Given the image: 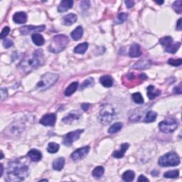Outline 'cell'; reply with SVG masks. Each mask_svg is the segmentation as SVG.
I'll use <instances>...</instances> for the list:
<instances>
[{"label": "cell", "mask_w": 182, "mask_h": 182, "mask_svg": "<svg viewBox=\"0 0 182 182\" xmlns=\"http://www.w3.org/2000/svg\"><path fill=\"white\" fill-rule=\"evenodd\" d=\"M115 116V112L113 106L110 104H105L100 108L98 118L101 124L107 125L114 120Z\"/></svg>", "instance_id": "4"}, {"label": "cell", "mask_w": 182, "mask_h": 182, "mask_svg": "<svg viewBox=\"0 0 182 182\" xmlns=\"http://www.w3.org/2000/svg\"><path fill=\"white\" fill-rule=\"evenodd\" d=\"M56 121V115L54 113L46 114L40 120L39 122L44 126H54Z\"/></svg>", "instance_id": "11"}, {"label": "cell", "mask_w": 182, "mask_h": 182, "mask_svg": "<svg viewBox=\"0 0 182 182\" xmlns=\"http://www.w3.org/2000/svg\"><path fill=\"white\" fill-rule=\"evenodd\" d=\"M127 14L126 13H124V12H122V13H120L117 16V19L115 20V24H122V23H124L126 20H127Z\"/></svg>", "instance_id": "38"}, {"label": "cell", "mask_w": 182, "mask_h": 182, "mask_svg": "<svg viewBox=\"0 0 182 182\" xmlns=\"http://www.w3.org/2000/svg\"><path fill=\"white\" fill-rule=\"evenodd\" d=\"M59 75L55 73H48L41 77L36 84V88L40 91H44L53 86L59 79Z\"/></svg>", "instance_id": "5"}, {"label": "cell", "mask_w": 182, "mask_h": 182, "mask_svg": "<svg viewBox=\"0 0 182 182\" xmlns=\"http://www.w3.org/2000/svg\"><path fill=\"white\" fill-rule=\"evenodd\" d=\"M132 98L134 100V102L137 103V104H143L144 103V98L142 95H141L140 93H133Z\"/></svg>", "instance_id": "36"}, {"label": "cell", "mask_w": 182, "mask_h": 182, "mask_svg": "<svg viewBox=\"0 0 182 182\" xmlns=\"http://www.w3.org/2000/svg\"><path fill=\"white\" fill-rule=\"evenodd\" d=\"M88 1H84V2H82V4H81V7H82V9H83V10H86L87 9L89 8L90 4H89V5H86V4H88Z\"/></svg>", "instance_id": "47"}, {"label": "cell", "mask_w": 182, "mask_h": 182, "mask_svg": "<svg viewBox=\"0 0 182 182\" xmlns=\"http://www.w3.org/2000/svg\"><path fill=\"white\" fill-rule=\"evenodd\" d=\"M78 19L77 15L75 14H68L63 18V24L65 26H71L72 24L76 22Z\"/></svg>", "instance_id": "16"}, {"label": "cell", "mask_w": 182, "mask_h": 182, "mask_svg": "<svg viewBox=\"0 0 182 182\" xmlns=\"http://www.w3.org/2000/svg\"><path fill=\"white\" fill-rule=\"evenodd\" d=\"M157 117V114L154 111H149V112L146 114V116L145 117V122L146 123H150L152 122H155Z\"/></svg>", "instance_id": "27"}, {"label": "cell", "mask_w": 182, "mask_h": 182, "mask_svg": "<svg viewBox=\"0 0 182 182\" xmlns=\"http://www.w3.org/2000/svg\"><path fill=\"white\" fill-rule=\"evenodd\" d=\"M179 176V170H171L164 174V176L168 179H176Z\"/></svg>", "instance_id": "34"}, {"label": "cell", "mask_w": 182, "mask_h": 182, "mask_svg": "<svg viewBox=\"0 0 182 182\" xmlns=\"http://www.w3.org/2000/svg\"><path fill=\"white\" fill-rule=\"evenodd\" d=\"M13 45H14V43L10 39L5 38V39H4L3 46H4V47L5 48V49H9V48L12 47Z\"/></svg>", "instance_id": "40"}, {"label": "cell", "mask_w": 182, "mask_h": 182, "mask_svg": "<svg viewBox=\"0 0 182 182\" xmlns=\"http://www.w3.org/2000/svg\"><path fill=\"white\" fill-rule=\"evenodd\" d=\"M0 167H1V174H0V176H2L3 174V171H4V167H3V164H0Z\"/></svg>", "instance_id": "49"}, {"label": "cell", "mask_w": 182, "mask_h": 182, "mask_svg": "<svg viewBox=\"0 0 182 182\" xmlns=\"http://www.w3.org/2000/svg\"><path fill=\"white\" fill-rule=\"evenodd\" d=\"M151 63L148 60H140L138 62H136V64L133 65V68L135 69H146L150 67Z\"/></svg>", "instance_id": "25"}, {"label": "cell", "mask_w": 182, "mask_h": 182, "mask_svg": "<svg viewBox=\"0 0 182 182\" xmlns=\"http://www.w3.org/2000/svg\"><path fill=\"white\" fill-rule=\"evenodd\" d=\"M135 176V174L133 171L128 170V171H126L125 172L122 174V178L125 181L130 182L134 180Z\"/></svg>", "instance_id": "28"}, {"label": "cell", "mask_w": 182, "mask_h": 182, "mask_svg": "<svg viewBox=\"0 0 182 182\" xmlns=\"http://www.w3.org/2000/svg\"><path fill=\"white\" fill-rule=\"evenodd\" d=\"M88 48V44L86 42L82 43V44H78L76 47L74 49V52L75 54H85Z\"/></svg>", "instance_id": "26"}, {"label": "cell", "mask_w": 182, "mask_h": 182, "mask_svg": "<svg viewBox=\"0 0 182 182\" xmlns=\"http://www.w3.org/2000/svg\"><path fill=\"white\" fill-rule=\"evenodd\" d=\"M80 116L81 115H80V114L78 111H72L67 116H65L64 118L62 119V122L65 124L70 125V124L75 122V121L79 120Z\"/></svg>", "instance_id": "12"}, {"label": "cell", "mask_w": 182, "mask_h": 182, "mask_svg": "<svg viewBox=\"0 0 182 182\" xmlns=\"http://www.w3.org/2000/svg\"><path fill=\"white\" fill-rule=\"evenodd\" d=\"M176 29L179 30V31H181L182 29V26H181V18L179 19L178 20L177 23H176Z\"/></svg>", "instance_id": "48"}, {"label": "cell", "mask_w": 182, "mask_h": 182, "mask_svg": "<svg viewBox=\"0 0 182 182\" xmlns=\"http://www.w3.org/2000/svg\"><path fill=\"white\" fill-rule=\"evenodd\" d=\"M137 181H138L139 182H140V181H142V182H144V181L148 182V181H149V179H148L147 178H146L145 176H144V175H140V176H139V178H138V179H137Z\"/></svg>", "instance_id": "46"}, {"label": "cell", "mask_w": 182, "mask_h": 182, "mask_svg": "<svg viewBox=\"0 0 182 182\" xmlns=\"http://www.w3.org/2000/svg\"><path fill=\"white\" fill-rule=\"evenodd\" d=\"M46 29L45 25H41V26H24L22 28H20L19 31L22 35H28L31 33L34 32H39L44 31Z\"/></svg>", "instance_id": "10"}, {"label": "cell", "mask_w": 182, "mask_h": 182, "mask_svg": "<svg viewBox=\"0 0 182 182\" xmlns=\"http://www.w3.org/2000/svg\"><path fill=\"white\" fill-rule=\"evenodd\" d=\"M83 132V130H77L73 131L65 135L63 140V143L65 146H70L75 141L78 140L80 138V135Z\"/></svg>", "instance_id": "8"}, {"label": "cell", "mask_w": 182, "mask_h": 182, "mask_svg": "<svg viewBox=\"0 0 182 182\" xmlns=\"http://www.w3.org/2000/svg\"><path fill=\"white\" fill-rule=\"evenodd\" d=\"M181 44L179 42H175L171 44L170 46H169L168 47H166L165 49V50L167 53H169V54H174L177 51L178 49L180 48Z\"/></svg>", "instance_id": "29"}, {"label": "cell", "mask_w": 182, "mask_h": 182, "mask_svg": "<svg viewBox=\"0 0 182 182\" xmlns=\"http://www.w3.org/2000/svg\"><path fill=\"white\" fill-rule=\"evenodd\" d=\"M31 39L33 43H34L35 45L38 46L44 45L45 42L44 38L43 37L42 35L40 34H37V33H35V34H32Z\"/></svg>", "instance_id": "22"}, {"label": "cell", "mask_w": 182, "mask_h": 182, "mask_svg": "<svg viewBox=\"0 0 182 182\" xmlns=\"http://www.w3.org/2000/svg\"><path fill=\"white\" fill-rule=\"evenodd\" d=\"M45 63L44 52L42 49H37L31 55L27 56L22 60L19 68L23 72L28 73L37 68L42 66Z\"/></svg>", "instance_id": "2"}, {"label": "cell", "mask_w": 182, "mask_h": 182, "mask_svg": "<svg viewBox=\"0 0 182 182\" xmlns=\"http://www.w3.org/2000/svg\"><path fill=\"white\" fill-rule=\"evenodd\" d=\"M68 44H69V39L68 36L64 34L56 35L53 38L49 49L50 52L57 54V53H60L64 50Z\"/></svg>", "instance_id": "3"}, {"label": "cell", "mask_w": 182, "mask_h": 182, "mask_svg": "<svg viewBox=\"0 0 182 182\" xmlns=\"http://www.w3.org/2000/svg\"><path fill=\"white\" fill-rule=\"evenodd\" d=\"M168 64L171 65H173V66H179L182 64V60L181 59L177 60L170 59L168 60Z\"/></svg>", "instance_id": "39"}, {"label": "cell", "mask_w": 182, "mask_h": 182, "mask_svg": "<svg viewBox=\"0 0 182 182\" xmlns=\"http://www.w3.org/2000/svg\"><path fill=\"white\" fill-rule=\"evenodd\" d=\"M95 83H94V80L93 78H88V79H86L85 81H83V83L80 85V90H83L84 88H89V87H93Z\"/></svg>", "instance_id": "35"}, {"label": "cell", "mask_w": 182, "mask_h": 182, "mask_svg": "<svg viewBox=\"0 0 182 182\" xmlns=\"http://www.w3.org/2000/svg\"><path fill=\"white\" fill-rule=\"evenodd\" d=\"M78 85H79V83H78V82H73L71 83V84H70L65 90V92H64L65 95L70 96L71 95H73L78 89Z\"/></svg>", "instance_id": "23"}, {"label": "cell", "mask_w": 182, "mask_h": 182, "mask_svg": "<svg viewBox=\"0 0 182 182\" xmlns=\"http://www.w3.org/2000/svg\"><path fill=\"white\" fill-rule=\"evenodd\" d=\"M28 156L33 161H39L42 158L41 152L37 150H31L28 152Z\"/></svg>", "instance_id": "18"}, {"label": "cell", "mask_w": 182, "mask_h": 182, "mask_svg": "<svg viewBox=\"0 0 182 182\" xmlns=\"http://www.w3.org/2000/svg\"><path fill=\"white\" fill-rule=\"evenodd\" d=\"M73 4H74V2L73 0H64V1L60 2L59 7H58V11L60 13L66 12L68 9L72 8Z\"/></svg>", "instance_id": "13"}, {"label": "cell", "mask_w": 182, "mask_h": 182, "mask_svg": "<svg viewBox=\"0 0 182 182\" xmlns=\"http://www.w3.org/2000/svg\"><path fill=\"white\" fill-rule=\"evenodd\" d=\"M159 43H160V44L163 46L164 49H166V47L169 46L173 44L174 41L173 39L171 36H165L159 39Z\"/></svg>", "instance_id": "31"}, {"label": "cell", "mask_w": 182, "mask_h": 182, "mask_svg": "<svg viewBox=\"0 0 182 182\" xmlns=\"http://www.w3.org/2000/svg\"><path fill=\"white\" fill-rule=\"evenodd\" d=\"M9 32H10V29H9V26L4 27V29H2V31L1 32V36H0V37H1V39H5V38L7 37V35L9 34Z\"/></svg>", "instance_id": "41"}, {"label": "cell", "mask_w": 182, "mask_h": 182, "mask_svg": "<svg viewBox=\"0 0 182 182\" xmlns=\"http://www.w3.org/2000/svg\"><path fill=\"white\" fill-rule=\"evenodd\" d=\"M158 171H152V172H151V174H152V175H154L155 176H156L158 175Z\"/></svg>", "instance_id": "50"}, {"label": "cell", "mask_w": 182, "mask_h": 182, "mask_svg": "<svg viewBox=\"0 0 182 182\" xmlns=\"http://www.w3.org/2000/svg\"><path fill=\"white\" fill-rule=\"evenodd\" d=\"M100 82L105 88H110L113 85V79L110 75H103L100 78Z\"/></svg>", "instance_id": "21"}, {"label": "cell", "mask_w": 182, "mask_h": 182, "mask_svg": "<svg viewBox=\"0 0 182 182\" xmlns=\"http://www.w3.org/2000/svg\"><path fill=\"white\" fill-rule=\"evenodd\" d=\"M3 157H4V155H3V152H2V151H1V159H3Z\"/></svg>", "instance_id": "52"}, {"label": "cell", "mask_w": 182, "mask_h": 182, "mask_svg": "<svg viewBox=\"0 0 182 182\" xmlns=\"http://www.w3.org/2000/svg\"><path fill=\"white\" fill-rule=\"evenodd\" d=\"M105 173V169L103 166H99L95 167L93 171V176H94L95 179H100L103 176V174Z\"/></svg>", "instance_id": "30"}, {"label": "cell", "mask_w": 182, "mask_h": 182, "mask_svg": "<svg viewBox=\"0 0 182 182\" xmlns=\"http://www.w3.org/2000/svg\"><path fill=\"white\" fill-rule=\"evenodd\" d=\"M160 94L161 91L158 89H156L154 85H151L147 88V95L150 100L155 99L156 97H157Z\"/></svg>", "instance_id": "19"}, {"label": "cell", "mask_w": 182, "mask_h": 182, "mask_svg": "<svg viewBox=\"0 0 182 182\" xmlns=\"http://www.w3.org/2000/svg\"><path fill=\"white\" fill-rule=\"evenodd\" d=\"M59 150V144L54 143V142H50L48 145L47 151L50 154H55Z\"/></svg>", "instance_id": "33"}, {"label": "cell", "mask_w": 182, "mask_h": 182, "mask_svg": "<svg viewBox=\"0 0 182 182\" xmlns=\"http://www.w3.org/2000/svg\"><path fill=\"white\" fill-rule=\"evenodd\" d=\"M29 174V167L19 160L9 163L7 167V178L10 181H24Z\"/></svg>", "instance_id": "1"}, {"label": "cell", "mask_w": 182, "mask_h": 182, "mask_svg": "<svg viewBox=\"0 0 182 182\" xmlns=\"http://www.w3.org/2000/svg\"><path fill=\"white\" fill-rule=\"evenodd\" d=\"M13 21L17 24H24L27 21V15L24 12H17L13 16Z\"/></svg>", "instance_id": "14"}, {"label": "cell", "mask_w": 182, "mask_h": 182, "mask_svg": "<svg viewBox=\"0 0 182 182\" xmlns=\"http://www.w3.org/2000/svg\"><path fill=\"white\" fill-rule=\"evenodd\" d=\"M90 106V105L89 104V103H83V104L81 105V108L84 111H88V110L89 109Z\"/></svg>", "instance_id": "45"}, {"label": "cell", "mask_w": 182, "mask_h": 182, "mask_svg": "<svg viewBox=\"0 0 182 182\" xmlns=\"http://www.w3.org/2000/svg\"><path fill=\"white\" fill-rule=\"evenodd\" d=\"M7 90L6 88H2L1 89V100L3 101L7 97Z\"/></svg>", "instance_id": "42"}, {"label": "cell", "mask_w": 182, "mask_h": 182, "mask_svg": "<svg viewBox=\"0 0 182 182\" xmlns=\"http://www.w3.org/2000/svg\"><path fill=\"white\" fill-rule=\"evenodd\" d=\"M174 93H176V94H181L182 93V89H181V83L177 86L174 88Z\"/></svg>", "instance_id": "43"}, {"label": "cell", "mask_w": 182, "mask_h": 182, "mask_svg": "<svg viewBox=\"0 0 182 182\" xmlns=\"http://www.w3.org/2000/svg\"><path fill=\"white\" fill-rule=\"evenodd\" d=\"M83 34V29L82 26H77L75 29L73 30L70 34L72 39L75 41H78L80 39H81Z\"/></svg>", "instance_id": "20"}, {"label": "cell", "mask_w": 182, "mask_h": 182, "mask_svg": "<svg viewBox=\"0 0 182 182\" xmlns=\"http://www.w3.org/2000/svg\"><path fill=\"white\" fill-rule=\"evenodd\" d=\"M65 164V159L64 157H59L56 159H55L53 162V168L55 170L60 171L64 168Z\"/></svg>", "instance_id": "24"}, {"label": "cell", "mask_w": 182, "mask_h": 182, "mask_svg": "<svg viewBox=\"0 0 182 182\" xmlns=\"http://www.w3.org/2000/svg\"><path fill=\"white\" fill-rule=\"evenodd\" d=\"M90 149V148L89 146H84V147L78 149V150L73 151L71 154V155H70V157H71L73 161H78L82 160L89 153Z\"/></svg>", "instance_id": "9"}, {"label": "cell", "mask_w": 182, "mask_h": 182, "mask_svg": "<svg viewBox=\"0 0 182 182\" xmlns=\"http://www.w3.org/2000/svg\"><path fill=\"white\" fill-rule=\"evenodd\" d=\"M129 146H130V145H129L128 143L122 144V145H121L120 150H116L115 151H113V156H114V157L117 158V159L122 158L124 155H125V151L128 150Z\"/></svg>", "instance_id": "17"}, {"label": "cell", "mask_w": 182, "mask_h": 182, "mask_svg": "<svg viewBox=\"0 0 182 182\" xmlns=\"http://www.w3.org/2000/svg\"><path fill=\"white\" fill-rule=\"evenodd\" d=\"M125 3L126 5H127V7L129 9L132 8V7H134V5H135V2L132 1V0H128V1H125Z\"/></svg>", "instance_id": "44"}, {"label": "cell", "mask_w": 182, "mask_h": 182, "mask_svg": "<svg viewBox=\"0 0 182 182\" xmlns=\"http://www.w3.org/2000/svg\"><path fill=\"white\" fill-rule=\"evenodd\" d=\"M179 126V121L177 119L174 117H169L161 121L159 124V128L161 132L164 133L173 132Z\"/></svg>", "instance_id": "7"}, {"label": "cell", "mask_w": 182, "mask_h": 182, "mask_svg": "<svg viewBox=\"0 0 182 182\" xmlns=\"http://www.w3.org/2000/svg\"><path fill=\"white\" fill-rule=\"evenodd\" d=\"M172 7L176 13L180 14H182V1L181 0L174 2L172 4Z\"/></svg>", "instance_id": "37"}, {"label": "cell", "mask_w": 182, "mask_h": 182, "mask_svg": "<svg viewBox=\"0 0 182 182\" xmlns=\"http://www.w3.org/2000/svg\"><path fill=\"white\" fill-rule=\"evenodd\" d=\"M122 122H116L111 127L108 129V133L110 134H115L119 132L122 127Z\"/></svg>", "instance_id": "32"}, {"label": "cell", "mask_w": 182, "mask_h": 182, "mask_svg": "<svg viewBox=\"0 0 182 182\" xmlns=\"http://www.w3.org/2000/svg\"><path fill=\"white\" fill-rule=\"evenodd\" d=\"M156 2L157 4H161L164 3V1H161V2Z\"/></svg>", "instance_id": "51"}, {"label": "cell", "mask_w": 182, "mask_h": 182, "mask_svg": "<svg viewBox=\"0 0 182 182\" xmlns=\"http://www.w3.org/2000/svg\"><path fill=\"white\" fill-rule=\"evenodd\" d=\"M158 163L161 166L167 167V166H175L180 164V158L175 152H168L161 156L159 158Z\"/></svg>", "instance_id": "6"}, {"label": "cell", "mask_w": 182, "mask_h": 182, "mask_svg": "<svg viewBox=\"0 0 182 182\" xmlns=\"http://www.w3.org/2000/svg\"><path fill=\"white\" fill-rule=\"evenodd\" d=\"M141 50L140 46L136 44H134L131 46L130 50H129V55L131 58H136L141 55Z\"/></svg>", "instance_id": "15"}]
</instances>
